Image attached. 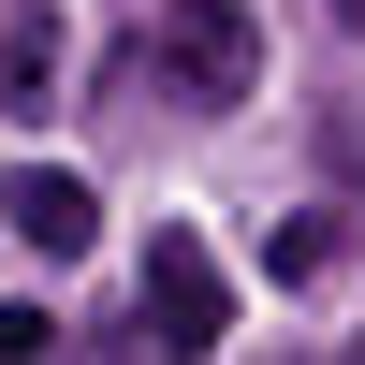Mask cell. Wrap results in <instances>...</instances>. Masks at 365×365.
<instances>
[{"instance_id": "1", "label": "cell", "mask_w": 365, "mask_h": 365, "mask_svg": "<svg viewBox=\"0 0 365 365\" xmlns=\"http://www.w3.org/2000/svg\"><path fill=\"white\" fill-rule=\"evenodd\" d=\"M132 73L161 88V103L220 117V103H249V88H263V29L234 15V0H161V29L132 44Z\"/></svg>"}, {"instance_id": "2", "label": "cell", "mask_w": 365, "mask_h": 365, "mask_svg": "<svg viewBox=\"0 0 365 365\" xmlns=\"http://www.w3.org/2000/svg\"><path fill=\"white\" fill-rule=\"evenodd\" d=\"M132 307H146V351H161V365H205V351L234 336V278H220V249H205L190 220H161V234H146Z\"/></svg>"}, {"instance_id": "3", "label": "cell", "mask_w": 365, "mask_h": 365, "mask_svg": "<svg viewBox=\"0 0 365 365\" xmlns=\"http://www.w3.org/2000/svg\"><path fill=\"white\" fill-rule=\"evenodd\" d=\"M0 234H15V249H44V263H73L88 234H103V190H88V175H58V161H15V175H0Z\"/></svg>"}, {"instance_id": "4", "label": "cell", "mask_w": 365, "mask_h": 365, "mask_svg": "<svg viewBox=\"0 0 365 365\" xmlns=\"http://www.w3.org/2000/svg\"><path fill=\"white\" fill-rule=\"evenodd\" d=\"M44 88H58V15H44V0H15V15H0V103L44 117Z\"/></svg>"}, {"instance_id": "5", "label": "cell", "mask_w": 365, "mask_h": 365, "mask_svg": "<svg viewBox=\"0 0 365 365\" xmlns=\"http://www.w3.org/2000/svg\"><path fill=\"white\" fill-rule=\"evenodd\" d=\"M44 351H58V322H44V307H0V365H44Z\"/></svg>"}, {"instance_id": "6", "label": "cell", "mask_w": 365, "mask_h": 365, "mask_svg": "<svg viewBox=\"0 0 365 365\" xmlns=\"http://www.w3.org/2000/svg\"><path fill=\"white\" fill-rule=\"evenodd\" d=\"M336 15H351V29H365V0H336Z\"/></svg>"}, {"instance_id": "7", "label": "cell", "mask_w": 365, "mask_h": 365, "mask_svg": "<svg viewBox=\"0 0 365 365\" xmlns=\"http://www.w3.org/2000/svg\"><path fill=\"white\" fill-rule=\"evenodd\" d=\"M351 365H365V351H351Z\"/></svg>"}]
</instances>
